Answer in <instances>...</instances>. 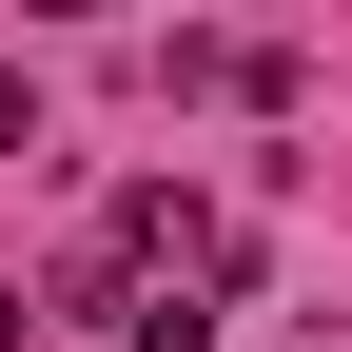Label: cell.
Masks as SVG:
<instances>
[{"mask_svg": "<svg viewBox=\"0 0 352 352\" xmlns=\"http://www.w3.org/2000/svg\"><path fill=\"white\" fill-rule=\"evenodd\" d=\"M0 157H39V78L20 59H0Z\"/></svg>", "mask_w": 352, "mask_h": 352, "instance_id": "obj_1", "label": "cell"}, {"mask_svg": "<svg viewBox=\"0 0 352 352\" xmlns=\"http://www.w3.org/2000/svg\"><path fill=\"white\" fill-rule=\"evenodd\" d=\"M20 333H39V314H20V274H0V352H20Z\"/></svg>", "mask_w": 352, "mask_h": 352, "instance_id": "obj_2", "label": "cell"}]
</instances>
